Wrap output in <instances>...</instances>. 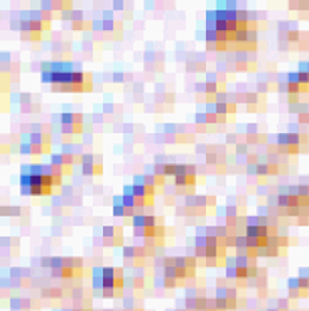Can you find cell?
Listing matches in <instances>:
<instances>
[{
  "label": "cell",
  "mask_w": 309,
  "mask_h": 311,
  "mask_svg": "<svg viewBox=\"0 0 309 311\" xmlns=\"http://www.w3.org/2000/svg\"><path fill=\"white\" fill-rule=\"evenodd\" d=\"M61 182V172L55 166H22L20 172V192L25 196H43L51 194L53 188Z\"/></svg>",
  "instance_id": "7a4b0ae2"
},
{
  "label": "cell",
  "mask_w": 309,
  "mask_h": 311,
  "mask_svg": "<svg viewBox=\"0 0 309 311\" xmlns=\"http://www.w3.org/2000/svg\"><path fill=\"white\" fill-rule=\"evenodd\" d=\"M119 235H121V228H113V226H105V228H103V237H105L107 240L113 238V243H118V240H119Z\"/></svg>",
  "instance_id": "8992f818"
},
{
  "label": "cell",
  "mask_w": 309,
  "mask_h": 311,
  "mask_svg": "<svg viewBox=\"0 0 309 311\" xmlns=\"http://www.w3.org/2000/svg\"><path fill=\"white\" fill-rule=\"evenodd\" d=\"M29 142H30V148H32V154L49 152V137L47 135L32 133V135H29Z\"/></svg>",
  "instance_id": "5b68a950"
},
{
  "label": "cell",
  "mask_w": 309,
  "mask_h": 311,
  "mask_svg": "<svg viewBox=\"0 0 309 311\" xmlns=\"http://www.w3.org/2000/svg\"><path fill=\"white\" fill-rule=\"evenodd\" d=\"M277 144H279L281 149H285V152L295 154L297 149H299V146H301V135H295V133H281L279 140H277Z\"/></svg>",
  "instance_id": "277c9868"
},
{
  "label": "cell",
  "mask_w": 309,
  "mask_h": 311,
  "mask_svg": "<svg viewBox=\"0 0 309 311\" xmlns=\"http://www.w3.org/2000/svg\"><path fill=\"white\" fill-rule=\"evenodd\" d=\"M123 287V277L119 269L97 267L93 269V289L99 291H118Z\"/></svg>",
  "instance_id": "3957f363"
},
{
  "label": "cell",
  "mask_w": 309,
  "mask_h": 311,
  "mask_svg": "<svg viewBox=\"0 0 309 311\" xmlns=\"http://www.w3.org/2000/svg\"><path fill=\"white\" fill-rule=\"evenodd\" d=\"M43 83H49L55 91H87L89 79L87 73L79 65L59 61V63H43L41 67Z\"/></svg>",
  "instance_id": "6da1fadb"
}]
</instances>
